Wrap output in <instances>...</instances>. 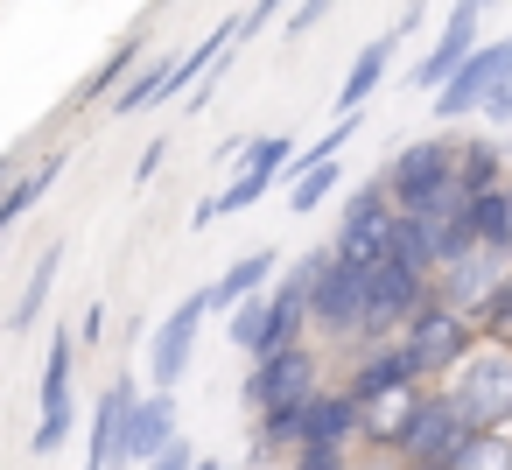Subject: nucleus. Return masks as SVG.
<instances>
[{
  "label": "nucleus",
  "instance_id": "obj_1",
  "mask_svg": "<svg viewBox=\"0 0 512 470\" xmlns=\"http://www.w3.org/2000/svg\"><path fill=\"white\" fill-rule=\"evenodd\" d=\"M435 295V274L407 267L400 253H386L379 267H365V323H358V344L351 351H372V344H393L407 330V316Z\"/></svg>",
  "mask_w": 512,
  "mask_h": 470
},
{
  "label": "nucleus",
  "instance_id": "obj_2",
  "mask_svg": "<svg viewBox=\"0 0 512 470\" xmlns=\"http://www.w3.org/2000/svg\"><path fill=\"white\" fill-rule=\"evenodd\" d=\"M442 393L456 400L470 428H512V344L477 337V351L442 379Z\"/></svg>",
  "mask_w": 512,
  "mask_h": 470
},
{
  "label": "nucleus",
  "instance_id": "obj_3",
  "mask_svg": "<svg viewBox=\"0 0 512 470\" xmlns=\"http://www.w3.org/2000/svg\"><path fill=\"white\" fill-rule=\"evenodd\" d=\"M316 260V274H309V330L323 337V344H358V323H365V267H351V260H337L330 246H316L309 253Z\"/></svg>",
  "mask_w": 512,
  "mask_h": 470
},
{
  "label": "nucleus",
  "instance_id": "obj_4",
  "mask_svg": "<svg viewBox=\"0 0 512 470\" xmlns=\"http://www.w3.org/2000/svg\"><path fill=\"white\" fill-rule=\"evenodd\" d=\"M400 351L414 358V372L428 379V386H442L470 351H477V323L463 316V309H449L442 295H428L414 316H407V330H400Z\"/></svg>",
  "mask_w": 512,
  "mask_h": 470
},
{
  "label": "nucleus",
  "instance_id": "obj_5",
  "mask_svg": "<svg viewBox=\"0 0 512 470\" xmlns=\"http://www.w3.org/2000/svg\"><path fill=\"white\" fill-rule=\"evenodd\" d=\"M232 162H239V169H232V183L190 211V225H197V232H204V225H218V218H232V211H253V204L281 183V169L295 162V141H288V134H260V141H246Z\"/></svg>",
  "mask_w": 512,
  "mask_h": 470
},
{
  "label": "nucleus",
  "instance_id": "obj_6",
  "mask_svg": "<svg viewBox=\"0 0 512 470\" xmlns=\"http://www.w3.org/2000/svg\"><path fill=\"white\" fill-rule=\"evenodd\" d=\"M379 183H386L393 211H428L435 197L463 190V183H456V141H407V148L379 169Z\"/></svg>",
  "mask_w": 512,
  "mask_h": 470
},
{
  "label": "nucleus",
  "instance_id": "obj_7",
  "mask_svg": "<svg viewBox=\"0 0 512 470\" xmlns=\"http://www.w3.org/2000/svg\"><path fill=\"white\" fill-rule=\"evenodd\" d=\"M393 239H400V211H393L386 183L372 176V183H358V190H351V204H344V218H337L330 253H337V260H351V267H379V260L393 253Z\"/></svg>",
  "mask_w": 512,
  "mask_h": 470
},
{
  "label": "nucleus",
  "instance_id": "obj_8",
  "mask_svg": "<svg viewBox=\"0 0 512 470\" xmlns=\"http://www.w3.org/2000/svg\"><path fill=\"white\" fill-rule=\"evenodd\" d=\"M309 393H323V358H316V344H288V351H274V358H253V372H246V386H239L246 414L302 407Z\"/></svg>",
  "mask_w": 512,
  "mask_h": 470
},
{
  "label": "nucleus",
  "instance_id": "obj_9",
  "mask_svg": "<svg viewBox=\"0 0 512 470\" xmlns=\"http://www.w3.org/2000/svg\"><path fill=\"white\" fill-rule=\"evenodd\" d=\"M470 435V421L456 414V400L442 393V386H428L421 393V407L407 414V428H400V442H393V463H428V470H442L449 463V449Z\"/></svg>",
  "mask_w": 512,
  "mask_h": 470
},
{
  "label": "nucleus",
  "instance_id": "obj_10",
  "mask_svg": "<svg viewBox=\"0 0 512 470\" xmlns=\"http://www.w3.org/2000/svg\"><path fill=\"white\" fill-rule=\"evenodd\" d=\"M204 316H211V302H204V288H197V295H183V302L155 323V337H148V372H155V393H176V386H183Z\"/></svg>",
  "mask_w": 512,
  "mask_h": 470
},
{
  "label": "nucleus",
  "instance_id": "obj_11",
  "mask_svg": "<svg viewBox=\"0 0 512 470\" xmlns=\"http://www.w3.org/2000/svg\"><path fill=\"white\" fill-rule=\"evenodd\" d=\"M309 274H316V260L302 253L295 274H281V281L267 288V330H260V351H253V358H274V351H288V344H309Z\"/></svg>",
  "mask_w": 512,
  "mask_h": 470
},
{
  "label": "nucleus",
  "instance_id": "obj_12",
  "mask_svg": "<svg viewBox=\"0 0 512 470\" xmlns=\"http://www.w3.org/2000/svg\"><path fill=\"white\" fill-rule=\"evenodd\" d=\"M169 442H176V393H148V400H134L127 421H120V456H113V470H148Z\"/></svg>",
  "mask_w": 512,
  "mask_h": 470
},
{
  "label": "nucleus",
  "instance_id": "obj_13",
  "mask_svg": "<svg viewBox=\"0 0 512 470\" xmlns=\"http://www.w3.org/2000/svg\"><path fill=\"white\" fill-rule=\"evenodd\" d=\"M505 78H512V36H505V43H477V50H470V64L435 92V120H463V113H477V106H484V92H491V85H505Z\"/></svg>",
  "mask_w": 512,
  "mask_h": 470
},
{
  "label": "nucleus",
  "instance_id": "obj_14",
  "mask_svg": "<svg viewBox=\"0 0 512 470\" xmlns=\"http://www.w3.org/2000/svg\"><path fill=\"white\" fill-rule=\"evenodd\" d=\"M477 22H484V0H456V8H449L435 50L414 64V85H421V92H442V85L470 64V50H477Z\"/></svg>",
  "mask_w": 512,
  "mask_h": 470
},
{
  "label": "nucleus",
  "instance_id": "obj_15",
  "mask_svg": "<svg viewBox=\"0 0 512 470\" xmlns=\"http://www.w3.org/2000/svg\"><path fill=\"white\" fill-rule=\"evenodd\" d=\"M505 274H512V253H484V246H477V253H463L456 267H442V274H435V295L477 323V316H484V302L498 295V281H505Z\"/></svg>",
  "mask_w": 512,
  "mask_h": 470
},
{
  "label": "nucleus",
  "instance_id": "obj_16",
  "mask_svg": "<svg viewBox=\"0 0 512 470\" xmlns=\"http://www.w3.org/2000/svg\"><path fill=\"white\" fill-rule=\"evenodd\" d=\"M302 449H365V421H358V400L344 386H323L309 393V414H302Z\"/></svg>",
  "mask_w": 512,
  "mask_h": 470
},
{
  "label": "nucleus",
  "instance_id": "obj_17",
  "mask_svg": "<svg viewBox=\"0 0 512 470\" xmlns=\"http://www.w3.org/2000/svg\"><path fill=\"white\" fill-rule=\"evenodd\" d=\"M358 407L372 400V393H393V386H428L421 372H414V358L400 351V337L393 344H372V351H351V365H344V379H337Z\"/></svg>",
  "mask_w": 512,
  "mask_h": 470
},
{
  "label": "nucleus",
  "instance_id": "obj_18",
  "mask_svg": "<svg viewBox=\"0 0 512 470\" xmlns=\"http://www.w3.org/2000/svg\"><path fill=\"white\" fill-rule=\"evenodd\" d=\"M393 50H400V29L393 36H372L358 57H351V71H344V85H337V120H351V113H365V99L386 85V71H393Z\"/></svg>",
  "mask_w": 512,
  "mask_h": 470
},
{
  "label": "nucleus",
  "instance_id": "obj_19",
  "mask_svg": "<svg viewBox=\"0 0 512 470\" xmlns=\"http://www.w3.org/2000/svg\"><path fill=\"white\" fill-rule=\"evenodd\" d=\"M141 393H134V379H113L106 393H99V407H92V428H85V470H113V456H120V421H127V407H134Z\"/></svg>",
  "mask_w": 512,
  "mask_h": 470
},
{
  "label": "nucleus",
  "instance_id": "obj_20",
  "mask_svg": "<svg viewBox=\"0 0 512 470\" xmlns=\"http://www.w3.org/2000/svg\"><path fill=\"white\" fill-rule=\"evenodd\" d=\"M421 393H428V386H393V393H372V400L358 407V421H365V449H372V456L393 463V442H400L407 414L421 407Z\"/></svg>",
  "mask_w": 512,
  "mask_h": 470
},
{
  "label": "nucleus",
  "instance_id": "obj_21",
  "mask_svg": "<svg viewBox=\"0 0 512 470\" xmlns=\"http://www.w3.org/2000/svg\"><path fill=\"white\" fill-rule=\"evenodd\" d=\"M274 267H281L274 253H246V260H232V267H225V274H218V281L204 288V302H211V316H232L239 302H253V295H267V288H274Z\"/></svg>",
  "mask_w": 512,
  "mask_h": 470
},
{
  "label": "nucleus",
  "instance_id": "obj_22",
  "mask_svg": "<svg viewBox=\"0 0 512 470\" xmlns=\"http://www.w3.org/2000/svg\"><path fill=\"white\" fill-rule=\"evenodd\" d=\"M463 218H470V239H477L484 253H512V183H498V190L470 197V204H463Z\"/></svg>",
  "mask_w": 512,
  "mask_h": 470
},
{
  "label": "nucleus",
  "instance_id": "obj_23",
  "mask_svg": "<svg viewBox=\"0 0 512 470\" xmlns=\"http://www.w3.org/2000/svg\"><path fill=\"white\" fill-rule=\"evenodd\" d=\"M456 183H463V197H484V190L512 183V176H505V155H498V141H484V134L456 141Z\"/></svg>",
  "mask_w": 512,
  "mask_h": 470
},
{
  "label": "nucleus",
  "instance_id": "obj_24",
  "mask_svg": "<svg viewBox=\"0 0 512 470\" xmlns=\"http://www.w3.org/2000/svg\"><path fill=\"white\" fill-rule=\"evenodd\" d=\"M71 365H78V330H57L50 337V351H43V414H64V407H78L71 400Z\"/></svg>",
  "mask_w": 512,
  "mask_h": 470
},
{
  "label": "nucleus",
  "instance_id": "obj_25",
  "mask_svg": "<svg viewBox=\"0 0 512 470\" xmlns=\"http://www.w3.org/2000/svg\"><path fill=\"white\" fill-rule=\"evenodd\" d=\"M442 470H512V428H470Z\"/></svg>",
  "mask_w": 512,
  "mask_h": 470
},
{
  "label": "nucleus",
  "instance_id": "obj_26",
  "mask_svg": "<svg viewBox=\"0 0 512 470\" xmlns=\"http://www.w3.org/2000/svg\"><path fill=\"white\" fill-rule=\"evenodd\" d=\"M57 267H64V246H43L36 253V267H29V281H22V302H15V330H36V316H43V302L57 295Z\"/></svg>",
  "mask_w": 512,
  "mask_h": 470
},
{
  "label": "nucleus",
  "instance_id": "obj_27",
  "mask_svg": "<svg viewBox=\"0 0 512 470\" xmlns=\"http://www.w3.org/2000/svg\"><path fill=\"white\" fill-rule=\"evenodd\" d=\"M57 176H64V155H43V162H36L29 176H15V190H8V197H0V239H8V232H15V218H22L29 204H43V190H50Z\"/></svg>",
  "mask_w": 512,
  "mask_h": 470
},
{
  "label": "nucleus",
  "instance_id": "obj_28",
  "mask_svg": "<svg viewBox=\"0 0 512 470\" xmlns=\"http://www.w3.org/2000/svg\"><path fill=\"white\" fill-rule=\"evenodd\" d=\"M169 64H176V57H169ZM169 64H141V71L113 92V106H106V113H113V120H127V113H141V106H162V99H169Z\"/></svg>",
  "mask_w": 512,
  "mask_h": 470
},
{
  "label": "nucleus",
  "instance_id": "obj_29",
  "mask_svg": "<svg viewBox=\"0 0 512 470\" xmlns=\"http://www.w3.org/2000/svg\"><path fill=\"white\" fill-rule=\"evenodd\" d=\"M337 176H344L337 162H316L309 176H295V183H288V211H295V218H309V211H316V204L337 190Z\"/></svg>",
  "mask_w": 512,
  "mask_h": 470
},
{
  "label": "nucleus",
  "instance_id": "obj_30",
  "mask_svg": "<svg viewBox=\"0 0 512 470\" xmlns=\"http://www.w3.org/2000/svg\"><path fill=\"white\" fill-rule=\"evenodd\" d=\"M71 428H78V407H64V414H36V435H29V456H57V449L71 442Z\"/></svg>",
  "mask_w": 512,
  "mask_h": 470
},
{
  "label": "nucleus",
  "instance_id": "obj_31",
  "mask_svg": "<svg viewBox=\"0 0 512 470\" xmlns=\"http://www.w3.org/2000/svg\"><path fill=\"white\" fill-rule=\"evenodd\" d=\"M477 337H491V344H512V274L498 281V295L484 302V316H477Z\"/></svg>",
  "mask_w": 512,
  "mask_h": 470
},
{
  "label": "nucleus",
  "instance_id": "obj_32",
  "mask_svg": "<svg viewBox=\"0 0 512 470\" xmlns=\"http://www.w3.org/2000/svg\"><path fill=\"white\" fill-rule=\"evenodd\" d=\"M288 470H358V456L351 449H295Z\"/></svg>",
  "mask_w": 512,
  "mask_h": 470
},
{
  "label": "nucleus",
  "instance_id": "obj_33",
  "mask_svg": "<svg viewBox=\"0 0 512 470\" xmlns=\"http://www.w3.org/2000/svg\"><path fill=\"white\" fill-rule=\"evenodd\" d=\"M330 8H337V0H295V15H288V36H309V29H316Z\"/></svg>",
  "mask_w": 512,
  "mask_h": 470
},
{
  "label": "nucleus",
  "instance_id": "obj_34",
  "mask_svg": "<svg viewBox=\"0 0 512 470\" xmlns=\"http://www.w3.org/2000/svg\"><path fill=\"white\" fill-rule=\"evenodd\" d=\"M162 162H169V141L155 134V141L141 148V162H134V183H155V169H162Z\"/></svg>",
  "mask_w": 512,
  "mask_h": 470
},
{
  "label": "nucleus",
  "instance_id": "obj_35",
  "mask_svg": "<svg viewBox=\"0 0 512 470\" xmlns=\"http://www.w3.org/2000/svg\"><path fill=\"white\" fill-rule=\"evenodd\" d=\"M148 470H197V449H190V442L176 435V442H169V449H162V456H155Z\"/></svg>",
  "mask_w": 512,
  "mask_h": 470
},
{
  "label": "nucleus",
  "instance_id": "obj_36",
  "mask_svg": "<svg viewBox=\"0 0 512 470\" xmlns=\"http://www.w3.org/2000/svg\"><path fill=\"white\" fill-rule=\"evenodd\" d=\"M281 8H288V0H253V8L239 15V29H246V36H260V29H267V22H274Z\"/></svg>",
  "mask_w": 512,
  "mask_h": 470
},
{
  "label": "nucleus",
  "instance_id": "obj_37",
  "mask_svg": "<svg viewBox=\"0 0 512 470\" xmlns=\"http://www.w3.org/2000/svg\"><path fill=\"white\" fill-rule=\"evenodd\" d=\"M106 337V302H92L85 316H78V344H99Z\"/></svg>",
  "mask_w": 512,
  "mask_h": 470
},
{
  "label": "nucleus",
  "instance_id": "obj_38",
  "mask_svg": "<svg viewBox=\"0 0 512 470\" xmlns=\"http://www.w3.org/2000/svg\"><path fill=\"white\" fill-rule=\"evenodd\" d=\"M477 113H491V120H512V78H505V85H491Z\"/></svg>",
  "mask_w": 512,
  "mask_h": 470
},
{
  "label": "nucleus",
  "instance_id": "obj_39",
  "mask_svg": "<svg viewBox=\"0 0 512 470\" xmlns=\"http://www.w3.org/2000/svg\"><path fill=\"white\" fill-rule=\"evenodd\" d=\"M15 176H22L15 162H0V197H8V190H15Z\"/></svg>",
  "mask_w": 512,
  "mask_h": 470
},
{
  "label": "nucleus",
  "instance_id": "obj_40",
  "mask_svg": "<svg viewBox=\"0 0 512 470\" xmlns=\"http://www.w3.org/2000/svg\"><path fill=\"white\" fill-rule=\"evenodd\" d=\"M197 470H225V463H211V456H197Z\"/></svg>",
  "mask_w": 512,
  "mask_h": 470
},
{
  "label": "nucleus",
  "instance_id": "obj_41",
  "mask_svg": "<svg viewBox=\"0 0 512 470\" xmlns=\"http://www.w3.org/2000/svg\"><path fill=\"white\" fill-rule=\"evenodd\" d=\"M386 470H428V463H386Z\"/></svg>",
  "mask_w": 512,
  "mask_h": 470
}]
</instances>
